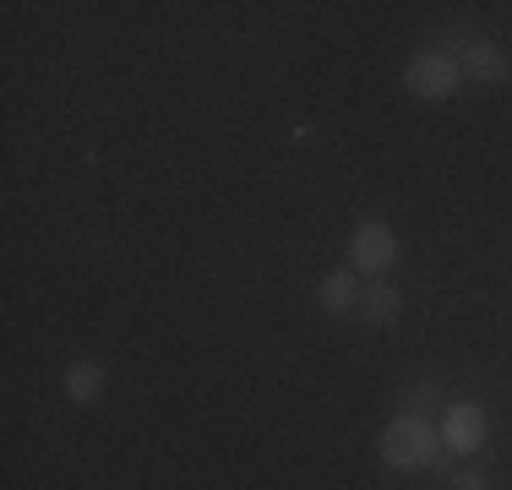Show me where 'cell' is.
<instances>
[{"label": "cell", "mask_w": 512, "mask_h": 490, "mask_svg": "<svg viewBox=\"0 0 512 490\" xmlns=\"http://www.w3.org/2000/svg\"><path fill=\"white\" fill-rule=\"evenodd\" d=\"M436 425L425 420V414H398L393 425L382 431V441H376V452H382V463L387 469H398V474H414V469H431L436 463Z\"/></svg>", "instance_id": "1"}, {"label": "cell", "mask_w": 512, "mask_h": 490, "mask_svg": "<svg viewBox=\"0 0 512 490\" xmlns=\"http://www.w3.org/2000/svg\"><path fill=\"white\" fill-rule=\"evenodd\" d=\"M458 60L453 55H442V49H420V55L404 66V82H409V93L414 98H425V104H442V98H453L458 88Z\"/></svg>", "instance_id": "2"}, {"label": "cell", "mask_w": 512, "mask_h": 490, "mask_svg": "<svg viewBox=\"0 0 512 490\" xmlns=\"http://www.w3.org/2000/svg\"><path fill=\"white\" fill-rule=\"evenodd\" d=\"M349 262H355L360 273H387V267L398 262V235L387 224H360L355 240H349Z\"/></svg>", "instance_id": "3"}, {"label": "cell", "mask_w": 512, "mask_h": 490, "mask_svg": "<svg viewBox=\"0 0 512 490\" xmlns=\"http://www.w3.org/2000/svg\"><path fill=\"white\" fill-rule=\"evenodd\" d=\"M485 409L480 403H453L447 409V425H442V447L447 452H458V458H469V452H480L485 447Z\"/></svg>", "instance_id": "4"}, {"label": "cell", "mask_w": 512, "mask_h": 490, "mask_svg": "<svg viewBox=\"0 0 512 490\" xmlns=\"http://www.w3.org/2000/svg\"><path fill=\"white\" fill-rule=\"evenodd\" d=\"M458 55H463L458 71H463V77H474V82H507V71H512V60L491 39H469Z\"/></svg>", "instance_id": "5"}, {"label": "cell", "mask_w": 512, "mask_h": 490, "mask_svg": "<svg viewBox=\"0 0 512 490\" xmlns=\"http://www.w3.org/2000/svg\"><path fill=\"white\" fill-rule=\"evenodd\" d=\"M360 316L371 327H393L398 316H404V294L387 284V278H376L371 289H360Z\"/></svg>", "instance_id": "6"}, {"label": "cell", "mask_w": 512, "mask_h": 490, "mask_svg": "<svg viewBox=\"0 0 512 490\" xmlns=\"http://www.w3.org/2000/svg\"><path fill=\"white\" fill-rule=\"evenodd\" d=\"M104 382H109V376H104L99 360H77V365L66 371V398L77 403V409H88V403L104 398Z\"/></svg>", "instance_id": "7"}, {"label": "cell", "mask_w": 512, "mask_h": 490, "mask_svg": "<svg viewBox=\"0 0 512 490\" xmlns=\"http://www.w3.org/2000/svg\"><path fill=\"white\" fill-rule=\"evenodd\" d=\"M316 300H322L327 316H349L360 305V289H355V273H327L316 284Z\"/></svg>", "instance_id": "8"}, {"label": "cell", "mask_w": 512, "mask_h": 490, "mask_svg": "<svg viewBox=\"0 0 512 490\" xmlns=\"http://www.w3.org/2000/svg\"><path fill=\"white\" fill-rule=\"evenodd\" d=\"M436 398H442V387H409L404 392V403H414V409H420V403H436ZM409 409V414H414Z\"/></svg>", "instance_id": "9"}, {"label": "cell", "mask_w": 512, "mask_h": 490, "mask_svg": "<svg viewBox=\"0 0 512 490\" xmlns=\"http://www.w3.org/2000/svg\"><path fill=\"white\" fill-rule=\"evenodd\" d=\"M447 490H491V485H485V474H453Z\"/></svg>", "instance_id": "10"}]
</instances>
